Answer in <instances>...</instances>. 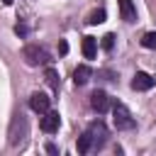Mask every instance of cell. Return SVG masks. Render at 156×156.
Here are the masks:
<instances>
[{
	"mask_svg": "<svg viewBox=\"0 0 156 156\" xmlns=\"http://www.w3.org/2000/svg\"><path fill=\"white\" fill-rule=\"evenodd\" d=\"M58 51H61V54H66V51H68V44H66V41H61V44H58Z\"/></svg>",
	"mask_w": 156,
	"mask_h": 156,
	"instance_id": "cell-17",
	"label": "cell"
},
{
	"mask_svg": "<svg viewBox=\"0 0 156 156\" xmlns=\"http://www.w3.org/2000/svg\"><path fill=\"white\" fill-rule=\"evenodd\" d=\"M100 22H105V10L102 7L95 10V12H90V17H88V24H100Z\"/></svg>",
	"mask_w": 156,
	"mask_h": 156,
	"instance_id": "cell-14",
	"label": "cell"
},
{
	"mask_svg": "<svg viewBox=\"0 0 156 156\" xmlns=\"http://www.w3.org/2000/svg\"><path fill=\"white\" fill-rule=\"evenodd\" d=\"M141 46H146V49H156V32H146V34L141 37Z\"/></svg>",
	"mask_w": 156,
	"mask_h": 156,
	"instance_id": "cell-13",
	"label": "cell"
},
{
	"mask_svg": "<svg viewBox=\"0 0 156 156\" xmlns=\"http://www.w3.org/2000/svg\"><path fill=\"white\" fill-rule=\"evenodd\" d=\"M90 107H93L98 115L107 112V110H110V95H107L105 90H95V93L90 95Z\"/></svg>",
	"mask_w": 156,
	"mask_h": 156,
	"instance_id": "cell-7",
	"label": "cell"
},
{
	"mask_svg": "<svg viewBox=\"0 0 156 156\" xmlns=\"http://www.w3.org/2000/svg\"><path fill=\"white\" fill-rule=\"evenodd\" d=\"M58 124H61V117H58L56 110H46V112L41 115V119H39V127H41V132H46V134H54V132L58 129Z\"/></svg>",
	"mask_w": 156,
	"mask_h": 156,
	"instance_id": "cell-5",
	"label": "cell"
},
{
	"mask_svg": "<svg viewBox=\"0 0 156 156\" xmlns=\"http://www.w3.org/2000/svg\"><path fill=\"white\" fill-rule=\"evenodd\" d=\"M24 58H27L29 66H39V63H49L51 61V54L46 51V46L29 44V46H24Z\"/></svg>",
	"mask_w": 156,
	"mask_h": 156,
	"instance_id": "cell-4",
	"label": "cell"
},
{
	"mask_svg": "<svg viewBox=\"0 0 156 156\" xmlns=\"http://www.w3.org/2000/svg\"><path fill=\"white\" fill-rule=\"evenodd\" d=\"M44 78H46V83L51 85V90H58L61 80H58V73H56L54 68H46V71H44Z\"/></svg>",
	"mask_w": 156,
	"mask_h": 156,
	"instance_id": "cell-12",
	"label": "cell"
},
{
	"mask_svg": "<svg viewBox=\"0 0 156 156\" xmlns=\"http://www.w3.org/2000/svg\"><path fill=\"white\" fill-rule=\"evenodd\" d=\"M27 134H29V127H27V119L22 112H17L12 117V124H10V146H22L27 141Z\"/></svg>",
	"mask_w": 156,
	"mask_h": 156,
	"instance_id": "cell-2",
	"label": "cell"
},
{
	"mask_svg": "<svg viewBox=\"0 0 156 156\" xmlns=\"http://www.w3.org/2000/svg\"><path fill=\"white\" fill-rule=\"evenodd\" d=\"M117 5H119V15L124 22H136V7L132 0H117Z\"/></svg>",
	"mask_w": 156,
	"mask_h": 156,
	"instance_id": "cell-9",
	"label": "cell"
},
{
	"mask_svg": "<svg viewBox=\"0 0 156 156\" xmlns=\"http://www.w3.org/2000/svg\"><path fill=\"white\" fill-rule=\"evenodd\" d=\"M112 46H115V34H105L102 37V49L105 51H112Z\"/></svg>",
	"mask_w": 156,
	"mask_h": 156,
	"instance_id": "cell-15",
	"label": "cell"
},
{
	"mask_svg": "<svg viewBox=\"0 0 156 156\" xmlns=\"http://www.w3.org/2000/svg\"><path fill=\"white\" fill-rule=\"evenodd\" d=\"M112 122H115L117 129H134V124H136L134 117H132V112H129V107L122 105V102L112 105Z\"/></svg>",
	"mask_w": 156,
	"mask_h": 156,
	"instance_id": "cell-3",
	"label": "cell"
},
{
	"mask_svg": "<svg viewBox=\"0 0 156 156\" xmlns=\"http://www.w3.org/2000/svg\"><path fill=\"white\" fill-rule=\"evenodd\" d=\"M2 2H5V5H12V0H2Z\"/></svg>",
	"mask_w": 156,
	"mask_h": 156,
	"instance_id": "cell-18",
	"label": "cell"
},
{
	"mask_svg": "<svg viewBox=\"0 0 156 156\" xmlns=\"http://www.w3.org/2000/svg\"><path fill=\"white\" fill-rule=\"evenodd\" d=\"M95 54H98V39L95 37H83V56L95 58Z\"/></svg>",
	"mask_w": 156,
	"mask_h": 156,
	"instance_id": "cell-11",
	"label": "cell"
},
{
	"mask_svg": "<svg viewBox=\"0 0 156 156\" xmlns=\"http://www.w3.org/2000/svg\"><path fill=\"white\" fill-rule=\"evenodd\" d=\"M105 141H107V127H105V122L95 119V122H90L88 129L78 136V154H93V151L102 149Z\"/></svg>",
	"mask_w": 156,
	"mask_h": 156,
	"instance_id": "cell-1",
	"label": "cell"
},
{
	"mask_svg": "<svg viewBox=\"0 0 156 156\" xmlns=\"http://www.w3.org/2000/svg\"><path fill=\"white\" fill-rule=\"evenodd\" d=\"M15 32H17L20 37H24V34H27V27H24V24H17V27H15Z\"/></svg>",
	"mask_w": 156,
	"mask_h": 156,
	"instance_id": "cell-16",
	"label": "cell"
},
{
	"mask_svg": "<svg viewBox=\"0 0 156 156\" xmlns=\"http://www.w3.org/2000/svg\"><path fill=\"white\" fill-rule=\"evenodd\" d=\"M132 88L134 90H151L154 88V78L144 71H136L134 73V80H132Z\"/></svg>",
	"mask_w": 156,
	"mask_h": 156,
	"instance_id": "cell-8",
	"label": "cell"
},
{
	"mask_svg": "<svg viewBox=\"0 0 156 156\" xmlns=\"http://www.w3.org/2000/svg\"><path fill=\"white\" fill-rule=\"evenodd\" d=\"M29 107L34 110V112H39V115H44L46 110H51V98L46 95V93H32L29 95Z\"/></svg>",
	"mask_w": 156,
	"mask_h": 156,
	"instance_id": "cell-6",
	"label": "cell"
},
{
	"mask_svg": "<svg viewBox=\"0 0 156 156\" xmlns=\"http://www.w3.org/2000/svg\"><path fill=\"white\" fill-rule=\"evenodd\" d=\"M90 76H93V71H90V66H78L76 71H73V80H76V85H85L88 80H90Z\"/></svg>",
	"mask_w": 156,
	"mask_h": 156,
	"instance_id": "cell-10",
	"label": "cell"
}]
</instances>
